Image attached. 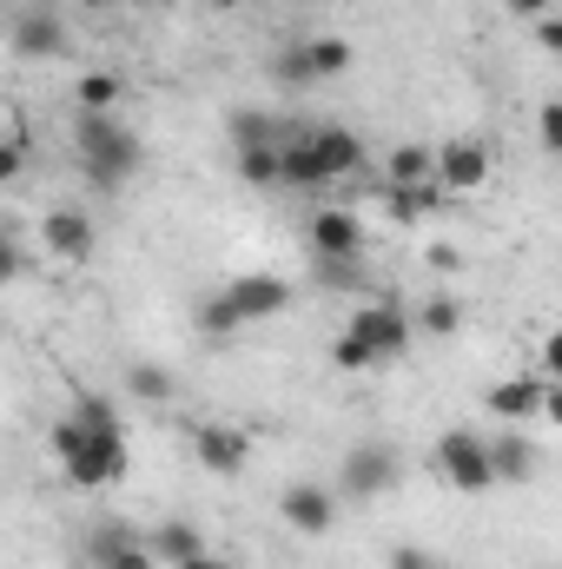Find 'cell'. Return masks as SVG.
<instances>
[{
    "mask_svg": "<svg viewBox=\"0 0 562 569\" xmlns=\"http://www.w3.org/2000/svg\"><path fill=\"white\" fill-rule=\"evenodd\" d=\"M47 443H53V457H60V470H67L73 490H107V483L127 477V430L120 425L87 430V425H73V418H60V425L47 430Z\"/></svg>",
    "mask_w": 562,
    "mask_h": 569,
    "instance_id": "1",
    "label": "cell"
},
{
    "mask_svg": "<svg viewBox=\"0 0 562 569\" xmlns=\"http://www.w3.org/2000/svg\"><path fill=\"white\" fill-rule=\"evenodd\" d=\"M73 152H80V172L100 186V192H120L133 172H140V140L113 120V113H80V127H73Z\"/></svg>",
    "mask_w": 562,
    "mask_h": 569,
    "instance_id": "2",
    "label": "cell"
},
{
    "mask_svg": "<svg viewBox=\"0 0 562 569\" xmlns=\"http://www.w3.org/2000/svg\"><path fill=\"white\" fill-rule=\"evenodd\" d=\"M279 73L284 87H318V80H338V73H351V40H338V33H318V40H298V47H284L279 53Z\"/></svg>",
    "mask_w": 562,
    "mask_h": 569,
    "instance_id": "3",
    "label": "cell"
},
{
    "mask_svg": "<svg viewBox=\"0 0 562 569\" xmlns=\"http://www.w3.org/2000/svg\"><path fill=\"white\" fill-rule=\"evenodd\" d=\"M411 331H418V325H411V311H404V305H358V311H351V325H344V338H351V345H364V358H371V365L398 358V351L411 345Z\"/></svg>",
    "mask_w": 562,
    "mask_h": 569,
    "instance_id": "4",
    "label": "cell"
},
{
    "mask_svg": "<svg viewBox=\"0 0 562 569\" xmlns=\"http://www.w3.org/2000/svg\"><path fill=\"white\" fill-rule=\"evenodd\" d=\"M391 483H398V450H391V443H351V450H344V463H338V497L378 503Z\"/></svg>",
    "mask_w": 562,
    "mask_h": 569,
    "instance_id": "5",
    "label": "cell"
},
{
    "mask_svg": "<svg viewBox=\"0 0 562 569\" xmlns=\"http://www.w3.org/2000/svg\"><path fill=\"white\" fill-rule=\"evenodd\" d=\"M436 470L463 490V497H483L496 477H490V450H483V437L476 430H443L436 437Z\"/></svg>",
    "mask_w": 562,
    "mask_h": 569,
    "instance_id": "6",
    "label": "cell"
},
{
    "mask_svg": "<svg viewBox=\"0 0 562 569\" xmlns=\"http://www.w3.org/2000/svg\"><path fill=\"white\" fill-rule=\"evenodd\" d=\"M298 146H304V159L318 166L324 186H338V179H351V172L364 166V140H358L351 127H304Z\"/></svg>",
    "mask_w": 562,
    "mask_h": 569,
    "instance_id": "7",
    "label": "cell"
},
{
    "mask_svg": "<svg viewBox=\"0 0 562 569\" xmlns=\"http://www.w3.org/2000/svg\"><path fill=\"white\" fill-rule=\"evenodd\" d=\"M430 186L443 192H483L490 186V146L483 140H450L430 152Z\"/></svg>",
    "mask_w": 562,
    "mask_h": 569,
    "instance_id": "8",
    "label": "cell"
},
{
    "mask_svg": "<svg viewBox=\"0 0 562 569\" xmlns=\"http://www.w3.org/2000/svg\"><path fill=\"white\" fill-rule=\"evenodd\" d=\"M7 40H13L20 60H60L67 53V20H60V7H20Z\"/></svg>",
    "mask_w": 562,
    "mask_h": 569,
    "instance_id": "9",
    "label": "cell"
},
{
    "mask_svg": "<svg viewBox=\"0 0 562 569\" xmlns=\"http://www.w3.org/2000/svg\"><path fill=\"white\" fill-rule=\"evenodd\" d=\"M40 246L53 252V259H67V266H87L93 259V219L80 212V206H53L47 219H40Z\"/></svg>",
    "mask_w": 562,
    "mask_h": 569,
    "instance_id": "10",
    "label": "cell"
},
{
    "mask_svg": "<svg viewBox=\"0 0 562 569\" xmlns=\"http://www.w3.org/2000/svg\"><path fill=\"white\" fill-rule=\"evenodd\" d=\"M490 411L503 425H523V418H556V378H503L490 391Z\"/></svg>",
    "mask_w": 562,
    "mask_h": 569,
    "instance_id": "11",
    "label": "cell"
},
{
    "mask_svg": "<svg viewBox=\"0 0 562 569\" xmlns=\"http://www.w3.org/2000/svg\"><path fill=\"white\" fill-rule=\"evenodd\" d=\"M225 305L239 311V325H259V318H279L284 305H291V284L279 272H245V279L225 284Z\"/></svg>",
    "mask_w": 562,
    "mask_h": 569,
    "instance_id": "12",
    "label": "cell"
},
{
    "mask_svg": "<svg viewBox=\"0 0 562 569\" xmlns=\"http://www.w3.org/2000/svg\"><path fill=\"white\" fill-rule=\"evenodd\" d=\"M279 517L298 537H324V530L338 523V490H324V483H291L279 497Z\"/></svg>",
    "mask_w": 562,
    "mask_h": 569,
    "instance_id": "13",
    "label": "cell"
},
{
    "mask_svg": "<svg viewBox=\"0 0 562 569\" xmlns=\"http://www.w3.org/2000/svg\"><path fill=\"white\" fill-rule=\"evenodd\" d=\"M192 457L212 477H239L245 457H252V443H245V430H232V425H192Z\"/></svg>",
    "mask_w": 562,
    "mask_h": 569,
    "instance_id": "14",
    "label": "cell"
},
{
    "mask_svg": "<svg viewBox=\"0 0 562 569\" xmlns=\"http://www.w3.org/2000/svg\"><path fill=\"white\" fill-rule=\"evenodd\" d=\"M311 252H318V259H364V226H358V212L324 206V212L311 219Z\"/></svg>",
    "mask_w": 562,
    "mask_h": 569,
    "instance_id": "15",
    "label": "cell"
},
{
    "mask_svg": "<svg viewBox=\"0 0 562 569\" xmlns=\"http://www.w3.org/2000/svg\"><path fill=\"white\" fill-rule=\"evenodd\" d=\"M483 450H490V477L496 483H530L536 477V443L516 425L503 430V437H483Z\"/></svg>",
    "mask_w": 562,
    "mask_h": 569,
    "instance_id": "16",
    "label": "cell"
},
{
    "mask_svg": "<svg viewBox=\"0 0 562 569\" xmlns=\"http://www.w3.org/2000/svg\"><path fill=\"white\" fill-rule=\"evenodd\" d=\"M140 543H145L152 563H172V569L192 563V557H205V537H199V523H185V517H165L159 530H145Z\"/></svg>",
    "mask_w": 562,
    "mask_h": 569,
    "instance_id": "17",
    "label": "cell"
},
{
    "mask_svg": "<svg viewBox=\"0 0 562 569\" xmlns=\"http://www.w3.org/2000/svg\"><path fill=\"white\" fill-rule=\"evenodd\" d=\"M291 140V120H279V113H232V146H284Z\"/></svg>",
    "mask_w": 562,
    "mask_h": 569,
    "instance_id": "18",
    "label": "cell"
},
{
    "mask_svg": "<svg viewBox=\"0 0 562 569\" xmlns=\"http://www.w3.org/2000/svg\"><path fill=\"white\" fill-rule=\"evenodd\" d=\"M384 179H391L398 192H423V186H430V146H398L391 166H384Z\"/></svg>",
    "mask_w": 562,
    "mask_h": 569,
    "instance_id": "19",
    "label": "cell"
},
{
    "mask_svg": "<svg viewBox=\"0 0 562 569\" xmlns=\"http://www.w3.org/2000/svg\"><path fill=\"white\" fill-rule=\"evenodd\" d=\"M120 93H127V80H120V73H80V87H73L80 113H113V107H120Z\"/></svg>",
    "mask_w": 562,
    "mask_h": 569,
    "instance_id": "20",
    "label": "cell"
},
{
    "mask_svg": "<svg viewBox=\"0 0 562 569\" xmlns=\"http://www.w3.org/2000/svg\"><path fill=\"white\" fill-rule=\"evenodd\" d=\"M199 331L212 338V345H232L245 325H239V311L225 305V291H212V298H199Z\"/></svg>",
    "mask_w": 562,
    "mask_h": 569,
    "instance_id": "21",
    "label": "cell"
},
{
    "mask_svg": "<svg viewBox=\"0 0 562 569\" xmlns=\"http://www.w3.org/2000/svg\"><path fill=\"white\" fill-rule=\"evenodd\" d=\"M127 391H133L140 405H165V398H172V371L152 365V358H145V365H127Z\"/></svg>",
    "mask_w": 562,
    "mask_h": 569,
    "instance_id": "22",
    "label": "cell"
},
{
    "mask_svg": "<svg viewBox=\"0 0 562 569\" xmlns=\"http://www.w3.org/2000/svg\"><path fill=\"white\" fill-rule=\"evenodd\" d=\"M418 325L430 331V338H456V325H463V305H456L450 291H436V298H423Z\"/></svg>",
    "mask_w": 562,
    "mask_h": 569,
    "instance_id": "23",
    "label": "cell"
},
{
    "mask_svg": "<svg viewBox=\"0 0 562 569\" xmlns=\"http://www.w3.org/2000/svg\"><path fill=\"white\" fill-rule=\"evenodd\" d=\"M239 179L245 186H279V146H239Z\"/></svg>",
    "mask_w": 562,
    "mask_h": 569,
    "instance_id": "24",
    "label": "cell"
},
{
    "mask_svg": "<svg viewBox=\"0 0 562 569\" xmlns=\"http://www.w3.org/2000/svg\"><path fill=\"white\" fill-rule=\"evenodd\" d=\"M318 284L324 291H364L371 272H364V259H318Z\"/></svg>",
    "mask_w": 562,
    "mask_h": 569,
    "instance_id": "25",
    "label": "cell"
},
{
    "mask_svg": "<svg viewBox=\"0 0 562 569\" xmlns=\"http://www.w3.org/2000/svg\"><path fill=\"white\" fill-rule=\"evenodd\" d=\"M120 543H133V530H127V523H100V530H93V537H87L80 550H87V563L100 569L107 557H113V550H120Z\"/></svg>",
    "mask_w": 562,
    "mask_h": 569,
    "instance_id": "26",
    "label": "cell"
},
{
    "mask_svg": "<svg viewBox=\"0 0 562 569\" xmlns=\"http://www.w3.org/2000/svg\"><path fill=\"white\" fill-rule=\"evenodd\" d=\"M20 272H27V246H20V239L0 226V284H13Z\"/></svg>",
    "mask_w": 562,
    "mask_h": 569,
    "instance_id": "27",
    "label": "cell"
},
{
    "mask_svg": "<svg viewBox=\"0 0 562 569\" xmlns=\"http://www.w3.org/2000/svg\"><path fill=\"white\" fill-rule=\"evenodd\" d=\"M536 140H543V152H562V107L556 100H543V113H536Z\"/></svg>",
    "mask_w": 562,
    "mask_h": 569,
    "instance_id": "28",
    "label": "cell"
},
{
    "mask_svg": "<svg viewBox=\"0 0 562 569\" xmlns=\"http://www.w3.org/2000/svg\"><path fill=\"white\" fill-rule=\"evenodd\" d=\"M100 569H159V563L145 557V543H140V537H133V543H120V550H113V557H107V563H100Z\"/></svg>",
    "mask_w": 562,
    "mask_h": 569,
    "instance_id": "29",
    "label": "cell"
},
{
    "mask_svg": "<svg viewBox=\"0 0 562 569\" xmlns=\"http://www.w3.org/2000/svg\"><path fill=\"white\" fill-rule=\"evenodd\" d=\"M536 47H543V53H562V20H550V13L536 20Z\"/></svg>",
    "mask_w": 562,
    "mask_h": 569,
    "instance_id": "30",
    "label": "cell"
},
{
    "mask_svg": "<svg viewBox=\"0 0 562 569\" xmlns=\"http://www.w3.org/2000/svg\"><path fill=\"white\" fill-rule=\"evenodd\" d=\"M391 212H398V219H418V212H423V192H398V186H391Z\"/></svg>",
    "mask_w": 562,
    "mask_h": 569,
    "instance_id": "31",
    "label": "cell"
},
{
    "mask_svg": "<svg viewBox=\"0 0 562 569\" xmlns=\"http://www.w3.org/2000/svg\"><path fill=\"white\" fill-rule=\"evenodd\" d=\"M391 569H436V563L423 557L418 543H404V550H391Z\"/></svg>",
    "mask_w": 562,
    "mask_h": 569,
    "instance_id": "32",
    "label": "cell"
},
{
    "mask_svg": "<svg viewBox=\"0 0 562 569\" xmlns=\"http://www.w3.org/2000/svg\"><path fill=\"white\" fill-rule=\"evenodd\" d=\"M456 266H463L456 246H430V272H456Z\"/></svg>",
    "mask_w": 562,
    "mask_h": 569,
    "instance_id": "33",
    "label": "cell"
},
{
    "mask_svg": "<svg viewBox=\"0 0 562 569\" xmlns=\"http://www.w3.org/2000/svg\"><path fill=\"white\" fill-rule=\"evenodd\" d=\"M0 179H20V146L0 140Z\"/></svg>",
    "mask_w": 562,
    "mask_h": 569,
    "instance_id": "34",
    "label": "cell"
},
{
    "mask_svg": "<svg viewBox=\"0 0 562 569\" xmlns=\"http://www.w3.org/2000/svg\"><path fill=\"white\" fill-rule=\"evenodd\" d=\"M503 7L523 13V20H543V13H550V0H503Z\"/></svg>",
    "mask_w": 562,
    "mask_h": 569,
    "instance_id": "35",
    "label": "cell"
},
{
    "mask_svg": "<svg viewBox=\"0 0 562 569\" xmlns=\"http://www.w3.org/2000/svg\"><path fill=\"white\" fill-rule=\"evenodd\" d=\"M179 569H232V563H219V557H192V563H179Z\"/></svg>",
    "mask_w": 562,
    "mask_h": 569,
    "instance_id": "36",
    "label": "cell"
},
{
    "mask_svg": "<svg viewBox=\"0 0 562 569\" xmlns=\"http://www.w3.org/2000/svg\"><path fill=\"white\" fill-rule=\"evenodd\" d=\"M127 7H145V0H127Z\"/></svg>",
    "mask_w": 562,
    "mask_h": 569,
    "instance_id": "37",
    "label": "cell"
}]
</instances>
